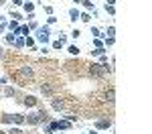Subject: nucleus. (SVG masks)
<instances>
[{"label":"nucleus","mask_w":152,"mask_h":134,"mask_svg":"<svg viewBox=\"0 0 152 134\" xmlns=\"http://www.w3.org/2000/svg\"><path fill=\"white\" fill-rule=\"evenodd\" d=\"M18 73H20V75H24V77H26L28 81H31V79L35 77V73H33V69H31L28 65H24V67H20V69H18Z\"/></svg>","instance_id":"obj_3"},{"label":"nucleus","mask_w":152,"mask_h":134,"mask_svg":"<svg viewBox=\"0 0 152 134\" xmlns=\"http://www.w3.org/2000/svg\"><path fill=\"white\" fill-rule=\"evenodd\" d=\"M73 2H81V0H73Z\"/></svg>","instance_id":"obj_34"},{"label":"nucleus","mask_w":152,"mask_h":134,"mask_svg":"<svg viewBox=\"0 0 152 134\" xmlns=\"http://www.w3.org/2000/svg\"><path fill=\"white\" fill-rule=\"evenodd\" d=\"M2 53H4V51H2V47H0V57H2Z\"/></svg>","instance_id":"obj_33"},{"label":"nucleus","mask_w":152,"mask_h":134,"mask_svg":"<svg viewBox=\"0 0 152 134\" xmlns=\"http://www.w3.org/2000/svg\"><path fill=\"white\" fill-rule=\"evenodd\" d=\"M116 4V0H107V6H114Z\"/></svg>","instance_id":"obj_32"},{"label":"nucleus","mask_w":152,"mask_h":134,"mask_svg":"<svg viewBox=\"0 0 152 134\" xmlns=\"http://www.w3.org/2000/svg\"><path fill=\"white\" fill-rule=\"evenodd\" d=\"M37 39H39L41 43H47V41H49V35H41V33L37 31Z\"/></svg>","instance_id":"obj_16"},{"label":"nucleus","mask_w":152,"mask_h":134,"mask_svg":"<svg viewBox=\"0 0 152 134\" xmlns=\"http://www.w3.org/2000/svg\"><path fill=\"white\" fill-rule=\"evenodd\" d=\"M4 31H6V24H4V23H0V33H4Z\"/></svg>","instance_id":"obj_31"},{"label":"nucleus","mask_w":152,"mask_h":134,"mask_svg":"<svg viewBox=\"0 0 152 134\" xmlns=\"http://www.w3.org/2000/svg\"><path fill=\"white\" fill-rule=\"evenodd\" d=\"M79 21H83V23H89V21H91V16H89L87 12H83V14H79Z\"/></svg>","instance_id":"obj_17"},{"label":"nucleus","mask_w":152,"mask_h":134,"mask_svg":"<svg viewBox=\"0 0 152 134\" xmlns=\"http://www.w3.org/2000/svg\"><path fill=\"white\" fill-rule=\"evenodd\" d=\"M0 134H4V132H2V130H0Z\"/></svg>","instance_id":"obj_35"},{"label":"nucleus","mask_w":152,"mask_h":134,"mask_svg":"<svg viewBox=\"0 0 152 134\" xmlns=\"http://www.w3.org/2000/svg\"><path fill=\"white\" fill-rule=\"evenodd\" d=\"M95 126H97L99 130H105V128L110 126V122H107V120H99V122H97V124H95Z\"/></svg>","instance_id":"obj_12"},{"label":"nucleus","mask_w":152,"mask_h":134,"mask_svg":"<svg viewBox=\"0 0 152 134\" xmlns=\"http://www.w3.org/2000/svg\"><path fill=\"white\" fill-rule=\"evenodd\" d=\"M51 106H53V110H57V112H61V110L65 108V102H63L61 97H53V100H51Z\"/></svg>","instance_id":"obj_4"},{"label":"nucleus","mask_w":152,"mask_h":134,"mask_svg":"<svg viewBox=\"0 0 152 134\" xmlns=\"http://www.w3.org/2000/svg\"><path fill=\"white\" fill-rule=\"evenodd\" d=\"M55 128H57V130H69L71 122L69 120H59V122H55Z\"/></svg>","instance_id":"obj_5"},{"label":"nucleus","mask_w":152,"mask_h":134,"mask_svg":"<svg viewBox=\"0 0 152 134\" xmlns=\"http://www.w3.org/2000/svg\"><path fill=\"white\" fill-rule=\"evenodd\" d=\"M55 130H57V128H55V122H51V124H49L47 128H45V134H53Z\"/></svg>","instance_id":"obj_15"},{"label":"nucleus","mask_w":152,"mask_h":134,"mask_svg":"<svg viewBox=\"0 0 152 134\" xmlns=\"http://www.w3.org/2000/svg\"><path fill=\"white\" fill-rule=\"evenodd\" d=\"M10 118H12V122H14V124H23V122H24V116H23V114H10Z\"/></svg>","instance_id":"obj_9"},{"label":"nucleus","mask_w":152,"mask_h":134,"mask_svg":"<svg viewBox=\"0 0 152 134\" xmlns=\"http://www.w3.org/2000/svg\"><path fill=\"white\" fill-rule=\"evenodd\" d=\"M114 33H116V29H114V26H110V29H107V35L114 37Z\"/></svg>","instance_id":"obj_30"},{"label":"nucleus","mask_w":152,"mask_h":134,"mask_svg":"<svg viewBox=\"0 0 152 134\" xmlns=\"http://www.w3.org/2000/svg\"><path fill=\"white\" fill-rule=\"evenodd\" d=\"M4 39H6V43H14L16 35H14V33H8V35H4Z\"/></svg>","instance_id":"obj_18"},{"label":"nucleus","mask_w":152,"mask_h":134,"mask_svg":"<svg viewBox=\"0 0 152 134\" xmlns=\"http://www.w3.org/2000/svg\"><path fill=\"white\" fill-rule=\"evenodd\" d=\"M91 35H94L95 39H99V37H102V33H99V29H91Z\"/></svg>","instance_id":"obj_25"},{"label":"nucleus","mask_w":152,"mask_h":134,"mask_svg":"<svg viewBox=\"0 0 152 134\" xmlns=\"http://www.w3.org/2000/svg\"><path fill=\"white\" fill-rule=\"evenodd\" d=\"M105 102H110V104H114L116 100H114V89H110L107 94H105Z\"/></svg>","instance_id":"obj_13"},{"label":"nucleus","mask_w":152,"mask_h":134,"mask_svg":"<svg viewBox=\"0 0 152 134\" xmlns=\"http://www.w3.org/2000/svg\"><path fill=\"white\" fill-rule=\"evenodd\" d=\"M14 79H16V83H18V85H26V81H28V79H26L24 75H20L18 71L14 73Z\"/></svg>","instance_id":"obj_8"},{"label":"nucleus","mask_w":152,"mask_h":134,"mask_svg":"<svg viewBox=\"0 0 152 134\" xmlns=\"http://www.w3.org/2000/svg\"><path fill=\"white\" fill-rule=\"evenodd\" d=\"M24 8H26V12H28V14H31V12H33V8H35V4H33V2H26V4H24Z\"/></svg>","instance_id":"obj_21"},{"label":"nucleus","mask_w":152,"mask_h":134,"mask_svg":"<svg viewBox=\"0 0 152 134\" xmlns=\"http://www.w3.org/2000/svg\"><path fill=\"white\" fill-rule=\"evenodd\" d=\"M105 67L102 65V63H91L89 65V75H94V77H104L105 75Z\"/></svg>","instance_id":"obj_1"},{"label":"nucleus","mask_w":152,"mask_h":134,"mask_svg":"<svg viewBox=\"0 0 152 134\" xmlns=\"http://www.w3.org/2000/svg\"><path fill=\"white\" fill-rule=\"evenodd\" d=\"M2 122H6V124H10V122H12L10 114H4V116H2Z\"/></svg>","instance_id":"obj_23"},{"label":"nucleus","mask_w":152,"mask_h":134,"mask_svg":"<svg viewBox=\"0 0 152 134\" xmlns=\"http://www.w3.org/2000/svg\"><path fill=\"white\" fill-rule=\"evenodd\" d=\"M28 33H31V29H28V26H18V31H16V33H14V35L26 37V35H28Z\"/></svg>","instance_id":"obj_10"},{"label":"nucleus","mask_w":152,"mask_h":134,"mask_svg":"<svg viewBox=\"0 0 152 134\" xmlns=\"http://www.w3.org/2000/svg\"><path fill=\"white\" fill-rule=\"evenodd\" d=\"M69 16H71V21H73V23H75V21H79V10H77V8H71Z\"/></svg>","instance_id":"obj_11"},{"label":"nucleus","mask_w":152,"mask_h":134,"mask_svg":"<svg viewBox=\"0 0 152 134\" xmlns=\"http://www.w3.org/2000/svg\"><path fill=\"white\" fill-rule=\"evenodd\" d=\"M53 92H55V89H53V85H49V83L41 85V94H43V96H53Z\"/></svg>","instance_id":"obj_6"},{"label":"nucleus","mask_w":152,"mask_h":134,"mask_svg":"<svg viewBox=\"0 0 152 134\" xmlns=\"http://www.w3.org/2000/svg\"><path fill=\"white\" fill-rule=\"evenodd\" d=\"M26 124H31V126H37V124H41V118H39V112L37 114H26Z\"/></svg>","instance_id":"obj_2"},{"label":"nucleus","mask_w":152,"mask_h":134,"mask_svg":"<svg viewBox=\"0 0 152 134\" xmlns=\"http://www.w3.org/2000/svg\"><path fill=\"white\" fill-rule=\"evenodd\" d=\"M83 6H85V8H94V2H91V0H83Z\"/></svg>","instance_id":"obj_24"},{"label":"nucleus","mask_w":152,"mask_h":134,"mask_svg":"<svg viewBox=\"0 0 152 134\" xmlns=\"http://www.w3.org/2000/svg\"><path fill=\"white\" fill-rule=\"evenodd\" d=\"M61 47H63V43H61L59 39H57V41H53V49H61Z\"/></svg>","instance_id":"obj_26"},{"label":"nucleus","mask_w":152,"mask_h":134,"mask_svg":"<svg viewBox=\"0 0 152 134\" xmlns=\"http://www.w3.org/2000/svg\"><path fill=\"white\" fill-rule=\"evenodd\" d=\"M8 134H24L23 130H20V128H10V132Z\"/></svg>","instance_id":"obj_27"},{"label":"nucleus","mask_w":152,"mask_h":134,"mask_svg":"<svg viewBox=\"0 0 152 134\" xmlns=\"http://www.w3.org/2000/svg\"><path fill=\"white\" fill-rule=\"evenodd\" d=\"M23 104H24V106H28V108H35V106H37V97L35 96H26L23 100Z\"/></svg>","instance_id":"obj_7"},{"label":"nucleus","mask_w":152,"mask_h":134,"mask_svg":"<svg viewBox=\"0 0 152 134\" xmlns=\"http://www.w3.org/2000/svg\"><path fill=\"white\" fill-rule=\"evenodd\" d=\"M8 29H12V33H16V31H18V23H16V21H10Z\"/></svg>","instance_id":"obj_19"},{"label":"nucleus","mask_w":152,"mask_h":134,"mask_svg":"<svg viewBox=\"0 0 152 134\" xmlns=\"http://www.w3.org/2000/svg\"><path fill=\"white\" fill-rule=\"evenodd\" d=\"M99 63H102V65H105V63H107V57H105L104 53H102V59H99Z\"/></svg>","instance_id":"obj_29"},{"label":"nucleus","mask_w":152,"mask_h":134,"mask_svg":"<svg viewBox=\"0 0 152 134\" xmlns=\"http://www.w3.org/2000/svg\"><path fill=\"white\" fill-rule=\"evenodd\" d=\"M105 10L110 12V14H114V12H116V8H114V6H107V4H105Z\"/></svg>","instance_id":"obj_28"},{"label":"nucleus","mask_w":152,"mask_h":134,"mask_svg":"<svg viewBox=\"0 0 152 134\" xmlns=\"http://www.w3.org/2000/svg\"><path fill=\"white\" fill-rule=\"evenodd\" d=\"M69 53H71V55H77V53H79V49L75 47V45H71V47H69Z\"/></svg>","instance_id":"obj_22"},{"label":"nucleus","mask_w":152,"mask_h":134,"mask_svg":"<svg viewBox=\"0 0 152 134\" xmlns=\"http://www.w3.org/2000/svg\"><path fill=\"white\" fill-rule=\"evenodd\" d=\"M14 47H18V49H23V47H24V39H23V37L14 39Z\"/></svg>","instance_id":"obj_14"},{"label":"nucleus","mask_w":152,"mask_h":134,"mask_svg":"<svg viewBox=\"0 0 152 134\" xmlns=\"http://www.w3.org/2000/svg\"><path fill=\"white\" fill-rule=\"evenodd\" d=\"M4 96L12 97V96H14V89H12V87H4Z\"/></svg>","instance_id":"obj_20"}]
</instances>
